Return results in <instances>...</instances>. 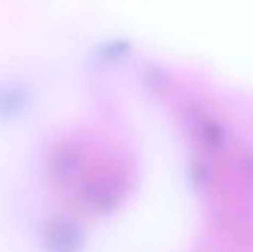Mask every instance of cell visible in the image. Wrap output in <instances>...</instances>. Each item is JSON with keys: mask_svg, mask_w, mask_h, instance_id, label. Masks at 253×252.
I'll list each match as a JSON object with an SVG mask.
<instances>
[{"mask_svg": "<svg viewBox=\"0 0 253 252\" xmlns=\"http://www.w3.org/2000/svg\"><path fill=\"white\" fill-rule=\"evenodd\" d=\"M33 95L30 89L16 82L0 83V119L15 120L21 117L31 105Z\"/></svg>", "mask_w": 253, "mask_h": 252, "instance_id": "cell-1", "label": "cell"}, {"mask_svg": "<svg viewBox=\"0 0 253 252\" xmlns=\"http://www.w3.org/2000/svg\"><path fill=\"white\" fill-rule=\"evenodd\" d=\"M80 157H82L80 149L76 144L65 143L62 146H58L53 150L52 157H50V165H52V169L58 175L61 177L70 175L79 166Z\"/></svg>", "mask_w": 253, "mask_h": 252, "instance_id": "cell-2", "label": "cell"}, {"mask_svg": "<svg viewBox=\"0 0 253 252\" xmlns=\"http://www.w3.org/2000/svg\"><path fill=\"white\" fill-rule=\"evenodd\" d=\"M126 52H127V46L125 42L111 40V42H105L104 45H99L95 50V55L99 62H114L123 58Z\"/></svg>", "mask_w": 253, "mask_h": 252, "instance_id": "cell-3", "label": "cell"}]
</instances>
